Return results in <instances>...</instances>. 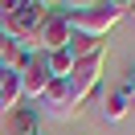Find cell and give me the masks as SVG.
<instances>
[{
    "label": "cell",
    "mask_w": 135,
    "mask_h": 135,
    "mask_svg": "<svg viewBox=\"0 0 135 135\" xmlns=\"http://www.w3.org/2000/svg\"><path fill=\"white\" fill-rule=\"evenodd\" d=\"M29 57H33V49H29V45H21V41H8V49H4V57H0V66L8 70V74H21Z\"/></svg>",
    "instance_id": "cell-10"
},
{
    "label": "cell",
    "mask_w": 135,
    "mask_h": 135,
    "mask_svg": "<svg viewBox=\"0 0 135 135\" xmlns=\"http://www.w3.org/2000/svg\"><path fill=\"white\" fill-rule=\"evenodd\" d=\"M17 107H21V82H17V74H8L4 86H0V110L8 115V110H17Z\"/></svg>",
    "instance_id": "cell-12"
},
{
    "label": "cell",
    "mask_w": 135,
    "mask_h": 135,
    "mask_svg": "<svg viewBox=\"0 0 135 135\" xmlns=\"http://www.w3.org/2000/svg\"><path fill=\"white\" fill-rule=\"evenodd\" d=\"M45 70H49V78H61V82H66V78H70V70H74L70 49H53V53H45Z\"/></svg>",
    "instance_id": "cell-11"
},
{
    "label": "cell",
    "mask_w": 135,
    "mask_h": 135,
    "mask_svg": "<svg viewBox=\"0 0 135 135\" xmlns=\"http://www.w3.org/2000/svg\"><path fill=\"white\" fill-rule=\"evenodd\" d=\"M4 49H8V37H4V29H0V57H4Z\"/></svg>",
    "instance_id": "cell-15"
},
{
    "label": "cell",
    "mask_w": 135,
    "mask_h": 135,
    "mask_svg": "<svg viewBox=\"0 0 135 135\" xmlns=\"http://www.w3.org/2000/svg\"><path fill=\"white\" fill-rule=\"evenodd\" d=\"M4 78H8V70H4V66H0V86H4Z\"/></svg>",
    "instance_id": "cell-16"
},
{
    "label": "cell",
    "mask_w": 135,
    "mask_h": 135,
    "mask_svg": "<svg viewBox=\"0 0 135 135\" xmlns=\"http://www.w3.org/2000/svg\"><path fill=\"white\" fill-rule=\"evenodd\" d=\"M66 17H70V29H74V33L98 37V41L123 21L119 17V4H82L78 12H66Z\"/></svg>",
    "instance_id": "cell-2"
},
{
    "label": "cell",
    "mask_w": 135,
    "mask_h": 135,
    "mask_svg": "<svg viewBox=\"0 0 135 135\" xmlns=\"http://www.w3.org/2000/svg\"><path fill=\"white\" fill-rule=\"evenodd\" d=\"M4 119H8V135H37V127H41V115L33 107H17Z\"/></svg>",
    "instance_id": "cell-7"
},
{
    "label": "cell",
    "mask_w": 135,
    "mask_h": 135,
    "mask_svg": "<svg viewBox=\"0 0 135 135\" xmlns=\"http://www.w3.org/2000/svg\"><path fill=\"white\" fill-rule=\"evenodd\" d=\"M17 82H21V98H37V102H41L45 86L53 82L49 70H45V53H37V49H33V57L25 61V70L17 74Z\"/></svg>",
    "instance_id": "cell-5"
},
{
    "label": "cell",
    "mask_w": 135,
    "mask_h": 135,
    "mask_svg": "<svg viewBox=\"0 0 135 135\" xmlns=\"http://www.w3.org/2000/svg\"><path fill=\"white\" fill-rule=\"evenodd\" d=\"M102 119H107V123H123L127 115H131V98H127L123 94V86H119V90H110V94H102Z\"/></svg>",
    "instance_id": "cell-8"
},
{
    "label": "cell",
    "mask_w": 135,
    "mask_h": 135,
    "mask_svg": "<svg viewBox=\"0 0 135 135\" xmlns=\"http://www.w3.org/2000/svg\"><path fill=\"white\" fill-rule=\"evenodd\" d=\"M66 49H70V57H74V61H82V57H94V53H102V41H98V37H86V33H74V29H70Z\"/></svg>",
    "instance_id": "cell-9"
},
{
    "label": "cell",
    "mask_w": 135,
    "mask_h": 135,
    "mask_svg": "<svg viewBox=\"0 0 135 135\" xmlns=\"http://www.w3.org/2000/svg\"><path fill=\"white\" fill-rule=\"evenodd\" d=\"M49 17V8H45V4H37V0H17V8L8 12V17H4V37H8V41H21V45H29V49H33V33L37 29H41V21Z\"/></svg>",
    "instance_id": "cell-1"
},
{
    "label": "cell",
    "mask_w": 135,
    "mask_h": 135,
    "mask_svg": "<svg viewBox=\"0 0 135 135\" xmlns=\"http://www.w3.org/2000/svg\"><path fill=\"white\" fill-rule=\"evenodd\" d=\"M102 61H107V53H94V57L74 61V70H70V78H66V90H70V98H74V102H82V107H86V98L98 90Z\"/></svg>",
    "instance_id": "cell-3"
},
{
    "label": "cell",
    "mask_w": 135,
    "mask_h": 135,
    "mask_svg": "<svg viewBox=\"0 0 135 135\" xmlns=\"http://www.w3.org/2000/svg\"><path fill=\"white\" fill-rule=\"evenodd\" d=\"M119 17H131L135 21V0H119Z\"/></svg>",
    "instance_id": "cell-13"
},
{
    "label": "cell",
    "mask_w": 135,
    "mask_h": 135,
    "mask_svg": "<svg viewBox=\"0 0 135 135\" xmlns=\"http://www.w3.org/2000/svg\"><path fill=\"white\" fill-rule=\"evenodd\" d=\"M41 102H45V110H49L53 119H78V115H82V102L70 98V90H66V82H61V78H53V82L45 86Z\"/></svg>",
    "instance_id": "cell-6"
},
{
    "label": "cell",
    "mask_w": 135,
    "mask_h": 135,
    "mask_svg": "<svg viewBox=\"0 0 135 135\" xmlns=\"http://www.w3.org/2000/svg\"><path fill=\"white\" fill-rule=\"evenodd\" d=\"M66 41H70V17H66V12H57V8H49V17H45V21H41V29L33 33L37 53L66 49Z\"/></svg>",
    "instance_id": "cell-4"
},
{
    "label": "cell",
    "mask_w": 135,
    "mask_h": 135,
    "mask_svg": "<svg viewBox=\"0 0 135 135\" xmlns=\"http://www.w3.org/2000/svg\"><path fill=\"white\" fill-rule=\"evenodd\" d=\"M123 94H127V98H131V107H135V70H131V74H127V86H123Z\"/></svg>",
    "instance_id": "cell-14"
}]
</instances>
